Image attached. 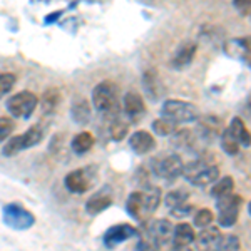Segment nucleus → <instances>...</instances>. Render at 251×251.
<instances>
[{
    "instance_id": "12",
    "label": "nucleus",
    "mask_w": 251,
    "mask_h": 251,
    "mask_svg": "<svg viewBox=\"0 0 251 251\" xmlns=\"http://www.w3.org/2000/svg\"><path fill=\"white\" fill-rule=\"evenodd\" d=\"M137 236V229L134 226L127 225V223H123V225H116V226H111L107 229L106 234H104V245L106 248H116L117 245L121 243L131 240V238Z\"/></svg>"
},
{
    "instance_id": "35",
    "label": "nucleus",
    "mask_w": 251,
    "mask_h": 251,
    "mask_svg": "<svg viewBox=\"0 0 251 251\" xmlns=\"http://www.w3.org/2000/svg\"><path fill=\"white\" fill-rule=\"evenodd\" d=\"M193 211H194V206L193 204L183 203V204L176 206V208H173L171 214H173L174 218H179V220H183V218H188Z\"/></svg>"
},
{
    "instance_id": "30",
    "label": "nucleus",
    "mask_w": 251,
    "mask_h": 251,
    "mask_svg": "<svg viewBox=\"0 0 251 251\" xmlns=\"http://www.w3.org/2000/svg\"><path fill=\"white\" fill-rule=\"evenodd\" d=\"M240 238L234 236V234H228V236H221L216 251H240Z\"/></svg>"
},
{
    "instance_id": "10",
    "label": "nucleus",
    "mask_w": 251,
    "mask_h": 251,
    "mask_svg": "<svg viewBox=\"0 0 251 251\" xmlns=\"http://www.w3.org/2000/svg\"><path fill=\"white\" fill-rule=\"evenodd\" d=\"M94 169L92 168H84V169H75V171L69 173L66 176V188L74 194H84L94 184Z\"/></svg>"
},
{
    "instance_id": "23",
    "label": "nucleus",
    "mask_w": 251,
    "mask_h": 251,
    "mask_svg": "<svg viewBox=\"0 0 251 251\" xmlns=\"http://www.w3.org/2000/svg\"><path fill=\"white\" fill-rule=\"evenodd\" d=\"M92 146H94V136H92L91 132L84 131L74 136V139H72V143H71V149L75 154H86L87 151L92 149Z\"/></svg>"
},
{
    "instance_id": "28",
    "label": "nucleus",
    "mask_w": 251,
    "mask_h": 251,
    "mask_svg": "<svg viewBox=\"0 0 251 251\" xmlns=\"http://www.w3.org/2000/svg\"><path fill=\"white\" fill-rule=\"evenodd\" d=\"M188 198H189V193L186 191V189H174V191H169L166 194L164 203L169 209H173L183 203H188Z\"/></svg>"
},
{
    "instance_id": "13",
    "label": "nucleus",
    "mask_w": 251,
    "mask_h": 251,
    "mask_svg": "<svg viewBox=\"0 0 251 251\" xmlns=\"http://www.w3.org/2000/svg\"><path fill=\"white\" fill-rule=\"evenodd\" d=\"M221 240V231L220 228L214 226H208L203 228L194 238V245H196L198 251H216L218 243Z\"/></svg>"
},
{
    "instance_id": "27",
    "label": "nucleus",
    "mask_w": 251,
    "mask_h": 251,
    "mask_svg": "<svg viewBox=\"0 0 251 251\" xmlns=\"http://www.w3.org/2000/svg\"><path fill=\"white\" fill-rule=\"evenodd\" d=\"M221 149L226 152L228 156H236L238 152H240V148L241 146L238 144V141L234 139V137L229 134L228 129H225V131L221 132Z\"/></svg>"
},
{
    "instance_id": "19",
    "label": "nucleus",
    "mask_w": 251,
    "mask_h": 251,
    "mask_svg": "<svg viewBox=\"0 0 251 251\" xmlns=\"http://www.w3.org/2000/svg\"><path fill=\"white\" fill-rule=\"evenodd\" d=\"M111 204H112L111 193H109L107 189H102V191L96 193L94 196L87 201V203H86V211L94 216V214H99V213L106 211Z\"/></svg>"
},
{
    "instance_id": "38",
    "label": "nucleus",
    "mask_w": 251,
    "mask_h": 251,
    "mask_svg": "<svg viewBox=\"0 0 251 251\" xmlns=\"http://www.w3.org/2000/svg\"><path fill=\"white\" fill-rule=\"evenodd\" d=\"M245 111H246V114H250V116H251V92H250V96L246 97V102H245Z\"/></svg>"
},
{
    "instance_id": "32",
    "label": "nucleus",
    "mask_w": 251,
    "mask_h": 251,
    "mask_svg": "<svg viewBox=\"0 0 251 251\" xmlns=\"http://www.w3.org/2000/svg\"><path fill=\"white\" fill-rule=\"evenodd\" d=\"M14 84H15L14 74H10V72L0 74V99H2L3 96H7L12 89H14Z\"/></svg>"
},
{
    "instance_id": "18",
    "label": "nucleus",
    "mask_w": 251,
    "mask_h": 251,
    "mask_svg": "<svg viewBox=\"0 0 251 251\" xmlns=\"http://www.w3.org/2000/svg\"><path fill=\"white\" fill-rule=\"evenodd\" d=\"M148 226L151 228V231L154 233V236L157 238V241L161 243V246L168 245L173 240V233H174V226L169 220H154L149 221Z\"/></svg>"
},
{
    "instance_id": "4",
    "label": "nucleus",
    "mask_w": 251,
    "mask_h": 251,
    "mask_svg": "<svg viewBox=\"0 0 251 251\" xmlns=\"http://www.w3.org/2000/svg\"><path fill=\"white\" fill-rule=\"evenodd\" d=\"M161 114L163 117L174 121L176 124H188L194 123L201 117V112L194 104L186 102V100L179 99H169L164 100L163 107H161Z\"/></svg>"
},
{
    "instance_id": "3",
    "label": "nucleus",
    "mask_w": 251,
    "mask_h": 251,
    "mask_svg": "<svg viewBox=\"0 0 251 251\" xmlns=\"http://www.w3.org/2000/svg\"><path fill=\"white\" fill-rule=\"evenodd\" d=\"M92 104L94 109L106 116H116L119 112L121 102H119V94H117V87L114 82H104L97 84L92 91Z\"/></svg>"
},
{
    "instance_id": "15",
    "label": "nucleus",
    "mask_w": 251,
    "mask_h": 251,
    "mask_svg": "<svg viewBox=\"0 0 251 251\" xmlns=\"http://www.w3.org/2000/svg\"><path fill=\"white\" fill-rule=\"evenodd\" d=\"M129 146H131V149L136 154L143 156L151 152L156 148V141L152 134H149L148 131H136L134 134L129 137Z\"/></svg>"
},
{
    "instance_id": "1",
    "label": "nucleus",
    "mask_w": 251,
    "mask_h": 251,
    "mask_svg": "<svg viewBox=\"0 0 251 251\" xmlns=\"http://www.w3.org/2000/svg\"><path fill=\"white\" fill-rule=\"evenodd\" d=\"M161 203V191L157 188H148L144 191H134L129 194L126 201V209L129 216H132L139 223H146L156 213Z\"/></svg>"
},
{
    "instance_id": "8",
    "label": "nucleus",
    "mask_w": 251,
    "mask_h": 251,
    "mask_svg": "<svg viewBox=\"0 0 251 251\" xmlns=\"http://www.w3.org/2000/svg\"><path fill=\"white\" fill-rule=\"evenodd\" d=\"M39 104V99L35 94H32L29 91H22L19 94L12 96L9 100H7V109L14 117H19V119H27V117L32 116V112L35 111Z\"/></svg>"
},
{
    "instance_id": "7",
    "label": "nucleus",
    "mask_w": 251,
    "mask_h": 251,
    "mask_svg": "<svg viewBox=\"0 0 251 251\" xmlns=\"http://www.w3.org/2000/svg\"><path fill=\"white\" fill-rule=\"evenodd\" d=\"M2 218H3V223H5L9 228L19 229V231H22V229H29L30 226L35 223L34 214L19 203H9V204L3 206Z\"/></svg>"
},
{
    "instance_id": "33",
    "label": "nucleus",
    "mask_w": 251,
    "mask_h": 251,
    "mask_svg": "<svg viewBox=\"0 0 251 251\" xmlns=\"http://www.w3.org/2000/svg\"><path fill=\"white\" fill-rule=\"evenodd\" d=\"M59 102V94L57 91H49L46 92V96L42 97V106L46 109V112H52L55 109Z\"/></svg>"
},
{
    "instance_id": "34",
    "label": "nucleus",
    "mask_w": 251,
    "mask_h": 251,
    "mask_svg": "<svg viewBox=\"0 0 251 251\" xmlns=\"http://www.w3.org/2000/svg\"><path fill=\"white\" fill-rule=\"evenodd\" d=\"M14 131V121L10 117H0V143L7 139Z\"/></svg>"
},
{
    "instance_id": "20",
    "label": "nucleus",
    "mask_w": 251,
    "mask_h": 251,
    "mask_svg": "<svg viewBox=\"0 0 251 251\" xmlns=\"http://www.w3.org/2000/svg\"><path fill=\"white\" fill-rule=\"evenodd\" d=\"M228 131H229V134L238 141L240 146H245V148H250L251 146V132L246 129L241 117H233L231 123L228 126Z\"/></svg>"
},
{
    "instance_id": "36",
    "label": "nucleus",
    "mask_w": 251,
    "mask_h": 251,
    "mask_svg": "<svg viewBox=\"0 0 251 251\" xmlns=\"http://www.w3.org/2000/svg\"><path fill=\"white\" fill-rule=\"evenodd\" d=\"M233 5L240 14L251 15V0H233Z\"/></svg>"
},
{
    "instance_id": "21",
    "label": "nucleus",
    "mask_w": 251,
    "mask_h": 251,
    "mask_svg": "<svg viewBox=\"0 0 251 251\" xmlns=\"http://www.w3.org/2000/svg\"><path fill=\"white\" fill-rule=\"evenodd\" d=\"M194 238H196V233H194L193 226L188 225V223H179V225L174 226V233H173V245H191L194 243Z\"/></svg>"
},
{
    "instance_id": "31",
    "label": "nucleus",
    "mask_w": 251,
    "mask_h": 251,
    "mask_svg": "<svg viewBox=\"0 0 251 251\" xmlns=\"http://www.w3.org/2000/svg\"><path fill=\"white\" fill-rule=\"evenodd\" d=\"M213 220H214V214L209 211V209H200L198 213H194L193 225L196 226V228L203 229V228H208V226H211Z\"/></svg>"
},
{
    "instance_id": "24",
    "label": "nucleus",
    "mask_w": 251,
    "mask_h": 251,
    "mask_svg": "<svg viewBox=\"0 0 251 251\" xmlns=\"http://www.w3.org/2000/svg\"><path fill=\"white\" fill-rule=\"evenodd\" d=\"M91 106H89V102L86 99H77L74 104H72V119L75 121L77 124H86L91 121Z\"/></svg>"
},
{
    "instance_id": "25",
    "label": "nucleus",
    "mask_w": 251,
    "mask_h": 251,
    "mask_svg": "<svg viewBox=\"0 0 251 251\" xmlns=\"http://www.w3.org/2000/svg\"><path fill=\"white\" fill-rule=\"evenodd\" d=\"M234 189V181L231 176H225L221 177V179H218L216 183H214V186L211 188V196L214 198V200H218V198H223L226 196V194L233 193Z\"/></svg>"
},
{
    "instance_id": "6",
    "label": "nucleus",
    "mask_w": 251,
    "mask_h": 251,
    "mask_svg": "<svg viewBox=\"0 0 251 251\" xmlns=\"http://www.w3.org/2000/svg\"><path fill=\"white\" fill-rule=\"evenodd\" d=\"M241 196H238L236 193H229L223 198L216 200V211H218V225L223 228H231L236 225L238 216H240L241 209Z\"/></svg>"
},
{
    "instance_id": "26",
    "label": "nucleus",
    "mask_w": 251,
    "mask_h": 251,
    "mask_svg": "<svg viewBox=\"0 0 251 251\" xmlns=\"http://www.w3.org/2000/svg\"><path fill=\"white\" fill-rule=\"evenodd\" d=\"M176 123L168 117H161V119H156L152 123V131L156 132L157 136H171L176 132Z\"/></svg>"
},
{
    "instance_id": "17",
    "label": "nucleus",
    "mask_w": 251,
    "mask_h": 251,
    "mask_svg": "<svg viewBox=\"0 0 251 251\" xmlns=\"http://www.w3.org/2000/svg\"><path fill=\"white\" fill-rule=\"evenodd\" d=\"M161 243L157 241V238L154 236V233L151 231L148 225L144 228L137 229V243L134 251H159Z\"/></svg>"
},
{
    "instance_id": "37",
    "label": "nucleus",
    "mask_w": 251,
    "mask_h": 251,
    "mask_svg": "<svg viewBox=\"0 0 251 251\" xmlns=\"http://www.w3.org/2000/svg\"><path fill=\"white\" fill-rule=\"evenodd\" d=\"M169 251H193L191 245H173V248Z\"/></svg>"
},
{
    "instance_id": "5",
    "label": "nucleus",
    "mask_w": 251,
    "mask_h": 251,
    "mask_svg": "<svg viewBox=\"0 0 251 251\" xmlns=\"http://www.w3.org/2000/svg\"><path fill=\"white\" fill-rule=\"evenodd\" d=\"M44 134H46V131H44L42 126H39V124L32 126V127L27 129L24 134L14 136L12 139L7 141L5 146H3V149H2L3 156L10 157V156L19 154V152L24 151V149L34 148V146H37L40 141L44 139Z\"/></svg>"
},
{
    "instance_id": "22",
    "label": "nucleus",
    "mask_w": 251,
    "mask_h": 251,
    "mask_svg": "<svg viewBox=\"0 0 251 251\" xmlns=\"http://www.w3.org/2000/svg\"><path fill=\"white\" fill-rule=\"evenodd\" d=\"M200 134L201 137H204V139H213V137H216L218 134H221L220 119L213 116L203 117V119L200 121Z\"/></svg>"
},
{
    "instance_id": "39",
    "label": "nucleus",
    "mask_w": 251,
    "mask_h": 251,
    "mask_svg": "<svg viewBox=\"0 0 251 251\" xmlns=\"http://www.w3.org/2000/svg\"><path fill=\"white\" fill-rule=\"evenodd\" d=\"M248 213H250V216H251V201H250V204H248Z\"/></svg>"
},
{
    "instance_id": "9",
    "label": "nucleus",
    "mask_w": 251,
    "mask_h": 251,
    "mask_svg": "<svg viewBox=\"0 0 251 251\" xmlns=\"http://www.w3.org/2000/svg\"><path fill=\"white\" fill-rule=\"evenodd\" d=\"M152 169H154L156 176L163 177L168 183H173V181H176L179 176H183L184 163H183V159H181V156L169 154V156H164L163 159L154 161Z\"/></svg>"
},
{
    "instance_id": "11",
    "label": "nucleus",
    "mask_w": 251,
    "mask_h": 251,
    "mask_svg": "<svg viewBox=\"0 0 251 251\" xmlns=\"http://www.w3.org/2000/svg\"><path fill=\"white\" fill-rule=\"evenodd\" d=\"M223 50L229 59L241 60L251 67V37H234L225 42Z\"/></svg>"
},
{
    "instance_id": "16",
    "label": "nucleus",
    "mask_w": 251,
    "mask_h": 251,
    "mask_svg": "<svg viewBox=\"0 0 251 251\" xmlns=\"http://www.w3.org/2000/svg\"><path fill=\"white\" fill-rule=\"evenodd\" d=\"M198 46L194 42H184L176 49L173 55V67L174 69H184L193 62L194 55H196Z\"/></svg>"
},
{
    "instance_id": "14",
    "label": "nucleus",
    "mask_w": 251,
    "mask_h": 251,
    "mask_svg": "<svg viewBox=\"0 0 251 251\" xmlns=\"http://www.w3.org/2000/svg\"><path fill=\"white\" fill-rule=\"evenodd\" d=\"M123 109L124 114L132 121H137L139 117L144 116L146 112V104L144 99L137 92H127L123 99Z\"/></svg>"
},
{
    "instance_id": "2",
    "label": "nucleus",
    "mask_w": 251,
    "mask_h": 251,
    "mask_svg": "<svg viewBox=\"0 0 251 251\" xmlns=\"http://www.w3.org/2000/svg\"><path fill=\"white\" fill-rule=\"evenodd\" d=\"M183 176L189 184L196 186V188H204V186L213 184L220 179V168L204 159H196L184 164Z\"/></svg>"
},
{
    "instance_id": "29",
    "label": "nucleus",
    "mask_w": 251,
    "mask_h": 251,
    "mask_svg": "<svg viewBox=\"0 0 251 251\" xmlns=\"http://www.w3.org/2000/svg\"><path fill=\"white\" fill-rule=\"evenodd\" d=\"M109 132H111V137L114 141H121L127 132V124L124 123L119 117V114L111 116V126H109Z\"/></svg>"
}]
</instances>
